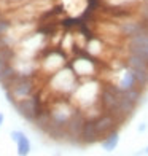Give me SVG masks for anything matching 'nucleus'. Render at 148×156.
Instances as JSON below:
<instances>
[{
    "label": "nucleus",
    "mask_w": 148,
    "mask_h": 156,
    "mask_svg": "<svg viewBox=\"0 0 148 156\" xmlns=\"http://www.w3.org/2000/svg\"><path fill=\"white\" fill-rule=\"evenodd\" d=\"M100 93H102V88L99 86L97 81H88L81 84V86H76V89L73 91V101L81 108H88L94 104H99Z\"/></svg>",
    "instance_id": "1"
},
{
    "label": "nucleus",
    "mask_w": 148,
    "mask_h": 156,
    "mask_svg": "<svg viewBox=\"0 0 148 156\" xmlns=\"http://www.w3.org/2000/svg\"><path fill=\"white\" fill-rule=\"evenodd\" d=\"M49 86L54 91H59V93H72L78 86V81H76V73L73 72V69L69 67H62L61 70H58L56 73H53L51 80H49Z\"/></svg>",
    "instance_id": "2"
},
{
    "label": "nucleus",
    "mask_w": 148,
    "mask_h": 156,
    "mask_svg": "<svg viewBox=\"0 0 148 156\" xmlns=\"http://www.w3.org/2000/svg\"><path fill=\"white\" fill-rule=\"evenodd\" d=\"M8 86H10V91H11L13 97H15V102L21 101V99H26V97H30L32 93H33V83H32L30 78L26 76V75H19L18 73L11 80V83L8 84Z\"/></svg>",
    "instance_id": "3"
},
{
    "label": "nucleus",
    "mask_w": 148,
    "mask_h": 156,
    "mask_svg": "<svg viewBox=\"0 0 148 156\" xmlns=\"http://www.w3.org/2000/svg\"><path fill=\"white\" fill-rule=\"evenodd\" d=\"M13 105H15V108L18 110L19 115L30 123H33L37 119L38 113L41 112L38 107V96H30V97L21 99V101H16Z\"/></svg>",
    "instance_id": "4"
},
{
    "label": "nucleus",
    "mask_w": 148,
    "mask_h": 156,
    "mask_svg": "<svg viewBox=\"0 0 148 156\" xmlns=\"http://www.w3.org/2000/svg\"><path fill=\"white\" fill-rule=\"evenodd\" d=\"M86 116H84L83 112L76 110L73 113V116L70 118V121L67 123L65 129H67V140L72 142V144H81V132L84 123H86Z\"/></svg>",
    "instance_id": "5"
},
{
    "label": "nucleus",
    "mask_w": 148,
    "mask_h": 156,
    "mask_svg": "<svg viewBox=\"0 0 148 156\" xmlns=\"http://www.w3.org/2000/svg\"><path fill=\"white\" fill-rule=\"evenodd\" d=\"M76 110L70 107L69 102H58L51 110H49V115H51V123L65 127L67 123L70 121V118L73 116Z\"/></svg>",
    "instance_id": "6"
},
{
    "label": "nucleus",
    "mask_w": 148,
    "mask_h": 156,
    "mask_svg": "<svg viewBox=\"0 0 148 156\" xmlns=\"http://www.w3.org/2000/svg\"><path fill=\"white\" fill-rule=\"evenodd\" d=\"M94 123H96L99 136H100V139H102V137L107 136V134H110L111 131H115V129H116V124H118L119 121H118L116 116L111 115V113L104 112L100 116L94 119Z\"/></svg>",
    "instance_id": "7"
},
{
    "label": "nucleus",
    "mask_w": 148,
    "mask_h": 156,
    "mask_svg": "<svg viewBox=\"0 0 148 156\" xmlns=\"http://www.w3.org/2000/svg\"><path fill=\"white\" fill-rule=\"evenodd\" d=\"M72 69H73V72L78 76H91V75L96 73L94 61L89 59V58H78V59H75L73 64H72Z\"/></svg>",
    "instance_id": "8"
},
{
    "label": "nucleus",
    "mask_w": 148,
    "mask_h": 156,
    "mask_svg": "<svg viewBox=\"0 0 148 156\" xmlns=\"http://www.w3.org/2000/svg\"><path fill=\"white\" fill-rule=\"evenodd\" d=\"M118 80H116V86L121 89V91H126V89H131V88H140L139 84H137V80H136V76H134V72H132V69L126 66V69H123L121 72L118 73Z\"/></svg>",
    "instance_id": "9"
},
{
    "label": "nucleus",
    "mask_w": 148,
    "mask_h": 156,
    "mask_svg": "<svg viewBox=\"0 0 148 156\" xmlns=\"http://www.w3.org/2000/svg\"><path fill=\"white\" fill-rule=\"evenodd\" d=\"M65 64V56L59 53V51H53L51 54H48L46 58L43 59V69L46 72H58L64 67Z\"/></svg>",
    "instance_id": "10"
},
{
    "label": "nucleus",
    "mask_w": 148,
    "mask_h": 156,
    "mask_svg": "<svg viewBox=\"0 0 148 156\" xmlns=\"http://www.w3.org/2000/svg\"><path fill=\"white\" fill-rule=\"evenodd\" d=\"M99 140H100V136H99V132H97L94 119H86L84 127H83V132H81V144L93 145V144H96V142H99Z\"/></svg>",
    "instance_id": "11"
},
{
    "label": "nucleus",
    "mask_w": 148,
    "mask_h": 156,
    "mask_svg": "<svg viewBox=\"0 0 148 156\" xmlns=\"http://www.w3.org/2000/svg\"><path fill=\"white\" fill-rule=\"evenodd\" d=\"M11 139L16 142V150L19 156H26L30 153V142L24 136V132L21 131H13L11 132Z\"/></svg>",
    "instance_id": "12"
},
{
    "label": "nucleus",
    "mask_w": 148,
    "mask_h": 156,
    "mask_svg": "<svg viewBox=\"0 0 148 156\" xmlns=\"http://www.w3.org/2000/svg\"><path fill=\"white\" fill-rule=\"evenodd\" d=\"M124 64L131 69H137V70H146L148 72V59L143 58V56H139V54H134L129 53L124 59Z\"/></svg>",
    "instance_id": "13"
},
{
    "label": "nucleus",
    "mask_w": 148,
    "mask_h": 156,
    "mask_svg": "<svg viewBox=\"0 0 148 156\" xmlns=\"http://www.w3.org/2000/svg\"><path fill=\"white\" fill-rule=\"evenodd\" d=\"M118 142H119V134L118 131H111L110 134H107L102 140H100V144H102V148L105 151H113L115 148L118 147Z\"/></svg>",
    "instance_id": "14"
},
{
    "label": "nucleus",
    "mask_w": 148,
    "mask_h": 156,
    "mask_svg": "<svg viewBox=\"0 0 148 156\" xmlns=\"http://www.w3.org/2000/svg\"><path fill=\"white\" fill-rule=\"evenodd\" d=\"M13 59H15V51L11 49L10 45L0 48V70L5 69L6 66H10Z\"/></svg>",
    "instance_id": "15"
},
{
    "label": "nucleus",
    "mask_w": 148,
    "mask_h": 156,
    "mask_svg": "<svg viewBox=\"0 0 148 156\" xmlns=\"http://www.w3.org/2000/svg\"><path fill=\"white\" fill-rule=\"evenodd\" d=\"M123 94L128 97V99H131L132 102L139 104V102H140V99H142V89H140V88H131V89L123 91Z\"/></svg>",
    "instance_id": "16"
},
{
    "label": "nucleus",
    "mask_w": 148,
    "mask_h": 156,
    "mask_svg": "<svg viewBox=\"0 0 148 156\" xmlns=\"http://www.w3.org/2000/svg\"><path fill=\"white\" fill-rule=\"evenodd\" d=\"M11 23H10V21H6V19H0V37H2V35H6V34H8L10 32V29H11Z\"/></svg>",
    "instance_id": "17"
},
{
    "label": "nucleus",
    "mask_w": 148,
    "mask_h": 156,
    "mask_svg": "<svg viewBox=\"0 0 148 156\" xmlns=\"http://www.w3.org/2000/svg\"><path fill=\"white\" fill-rule=\"evenodd\" d=\"M72 40H73V37H72L70 34H67L65 37H64V40H62V48H64V49H72V48H73Z\"/></svg>",
    "instance_id": "18"
},
{
    "label": "nucleus",
    "mask_w": 148,
    "mask_h": 156,
    "mask_svg": "<svg viewBox=\"0 0 148 156\" xmlns=\"http://www.w3.org/2000/svg\"><path fill=\"white\" fill-rule=\"evenodd\" d=\"M108 2L115 6H124V5H131L134 2H137V0H108Z\"/></svg>",
    "instance_id": "19"
},
{
    "label": "nucleus",
    "mask_w": 148,
    "mask_h": 156,
    "mask_svg": "<svg viewBox=\"0 0 148 156\" xmlns=\"http://www.w3.org/2000/svg\"><path fill=\"white\" fill-rule=\"evenodd\" d=\"M145 129H146V124H140V126H139V131H140V132H143Z\"/></svg>",
    "instance_id": "20"
},
{
    "label": "nucleus",
    "mask_w": 148,
    "mask_h": 156,
    "mask_svg": "<svg viewBox=\"0 0 148 156\" xmlns=\"http://www.w3.org/2000/svg\"><path fill=\"white\" fill-rule=\"evenodd\" d=\"M3 119H5V116H3V113H2V112H0V126H2V124H3Z\"/></svg>",
    "instance_id": "21"
},
{
    "label": "nucleus",
    "mask_w": 148,
    "mask_h": 156,
    "mask_svg": "<svg viewBox=\"0 0 148 156\" xmlns=\"http://www.w3.org/2000/svg\"><path fill=\"white\" fill-rule=\"evenodd\" d=\"M145 153H146V154H148V147H146V148H145Z\"/></svg>",
    "instance_id": "22"
},
{
    "label": "nucleus",
    "mask_w": 148,
    "mask_h": 156,
    "mask_svg": "<svg viewBox=\"0 0 148 156\" xmlns=\"http://www.w3.org/2000/svg\"><path fill=\"white\" fill-rule=\"evenodd\" d=\"M0 19H2V15H0Z\"/></svg>",
    "instance_id": "23"
}]
</instances>
